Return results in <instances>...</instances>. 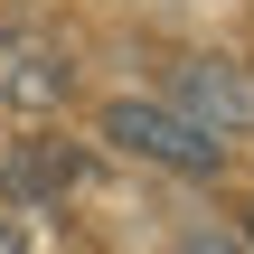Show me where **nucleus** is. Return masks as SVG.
I'll return each mask as SVG.
<instances>
[{
  "label": "nucleus",
  "mask_w": 254,
  "mask_h": 254,
  "mask_svg": "<svg viewBox=\"0 0 254 254\" xmlns=\"http://www.w3.org/2000/svg\"><path fill=\"white\" fill-rule=\"evenodd\" d=\"M170 104H179L198 132L245 141V132H254V66H245V57H189V66L170 75Z\"/></svg>",
  "instance_id": "nucleus-2"
},
{
  "label": "nucleus",
  "mask_w": 254,
  "mask_h": 254,
  "mask_svg": "<svg viewBox=\"0 0 254 254\" xmlns=\"http://www.w3.org/2000/svg\"><path fill=\"white\" fill-rule=\"evenodd\" d=\"M75 179H85L75 141H19V151H9V170H0L9 207H57V198H66Z\"/></svg>",
  "instance_id": "nucleus-4"
},
{
  "label": "nucleus",
  "mask_w": 254,
  "mask_h": 254,
  "mask_svg": "<svg viewBox=\"0 0 254 254\" xmlns=\"http://www.w3.org/2000/svg\"><path fill=\"white\" fill-rule=\"evenodd\" d=\"M245 245H254V207H245Z\"/></svg>",
  "instance_id": "nucleus-6"
},
{
  "label": "nucleus",
  "mask_w": 254,
  "mask_h": 254,
  "mask_svg": "<svg viewBox=\"0 0 254 254\" xmlns=\"http://www.w3.org/2000/svg\"><path fill=\"white\" fill-rule=\"evenodd\" d=\"M104 141L132 151V160H160V170H179V179H217V160H226L217 132H198L179 104H141V94L104 104Z\"/></svg>",
  "instance_id": "nucleus-1"
},
{
  "label": "nucleus",
  "mask_w": 254,
  "mask_h": 254,
  "mask_svg": "<svg viewBox=\"0 0 254 254\" xmlns=\"http://www.w3.org/2000/svg\"><path fill=\"white\" fill-rule=\"evenodd\" d=\"M75 94V66L47 28H0V104L9 113H57Z\"/></svg>",
  "instance_id": "nucleus-3"
},
{
  "label": "nucleus",
  "mask_w": 254,
  "mask_h": 254,
  "mask_svg": "<svg viewBox=\"0 0 254 254\" xmlns=\"http://www.w3.org/2000/svg\"><path fill=\"white\" fill-rule=\"evenodd\" d=\"M9 245H19V226H9V217H0V254H9Z\"/></svg>",
  "instance_id": "nucleus-5"
}]
</instances>
